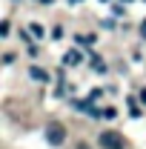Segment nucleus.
Returning <instances> with one entry per match:
<instances>
[{
	"label": "nucleus",
	"mask_w": 146,
	"mask_h": 149,
	"mask_svg": "<svg viewBox=\"0 0 146 149\" xmlns=\"http://www.w3.org/2000/svg\"><path fill=\"white\" fill-rule=\"evenodd\" d=\"M46 141H49L52 146H60V143L66 141V126H63L60 120H49V123H46Z\"/></svg>",
	"instance_id": "f257e3e1"
},
{
	"label": "nucleus",
	"mask_w": 146,
	"mask_h": 149,
	"mask_svg": "<svg viewBox=\"0 0 146 149\" xmlns=\"http://www.w3.org/2000/svg\"><path fill=\"white\" fill-rule=\"evenodd\" d=\"M100 146L103 149H123V138L117 132H103L100 135Z\"/></svg>",
	"instance_id": "f03ea898"
},
{
	"label": "nucleus",
	"mask_w": 146,
	"mask_h": 149,
	"mask_svg": "<svg viewBox=\"0 0 146 149\" xmlns=\"http://www.w3.org/2000/svg\"><path fill=\"white\" fill-rule=\"evenodd\" d=\"M77 63H80V52L77 49H72V52L63 55V66H77Z\"/></svg>",
	"instance_id": "7ed1b4c3"
},
{
	"label": "nucleus",
	"mask_w": 146,
	"mask_h": 149,
	"mask_svg": "<svg viewBox=\"0 0 146 149\" xmlns=\"http://www.w3.org/2000/svg\"><path fill=\"white\" fill-rule=\"evenodd\" d=\"M29 74H32L35 80H49V72H46V69H40V66H32Z\"/></svg>",
	"instance_id": "20e7f679"
},
{
	"label": "nucleus",
	"mask_w": 146,
	"mask_h": 149,
	"mask_svg": "<svg viewBox=\"0 0 146 149\" xmlns=\"http://www.w3.org/2000/svg\"><path fill=\"white\" fill-rule=\"evenodd\" d=\"M29 32H32L35 37H43V26H40V23H32V26H29Z\"/></svg>",
	"instance_id": "39448f33"
},
{
	"label": "nucleus",
	"mask_w": 146,
	"mask_h": 149,
	"mask_svg": "<svg viewBox=\"0 0 146 149\" xmlns=\"http://www.w3.org/2000/svg\"><path fill=\"white\" fill-rule=\"evenodd\" d=\"M103 118H106V120H115V118H117V109H115V106L103 109Z\"/></svg>",
	"instance_id": "423d86ee"
},
{
	"label": "nucleus",
	"mask_w": 146,
	"mask_h": 149,
	"mask_svg": "<svg viewBox=\"0 0 146 149\" xmlns=\"http://www.w3.org/2000/svg\"><path fill=\"white\" fill-rule=\"evenodd\" d=\"M129 109H132V118H140V109H138V103H135V97H129Z\"/></svg>",
	"instance_id": "0eeeda50"
},
{
	"label": "nucleus",
	"mask_w": 146,
	"mask_h": 149,
	"mask_svg": "<svg viewBox=\"0 0 146 149\" xmlns=\"http://www.w3.org/2000/svg\"><path fill=\"white\" fill-rule=\"evenodd\" d=\"M140 35L146 37V20H143V23H140Z\"/></svg>",
	"instance_id": "6e6552de"
},
{
	"label": "nucleus",
	"mask_w": 146,
	"mask_h": 149,
	"mask_svg": "<svg viewBox=\"0 0 146 149\" xmlns=\"http://www.w3.org/2000/svg\"><path fill=\"white\" fill-rule=\"evenodd\" d=\"M140 100H143V103H146V89H140Z\"/></svg>",
	"instance_id": "1a4fd4ad"
},
{
	"label": "nucleus",
	"mask_w": 146,
	"mask_h": 149,
	"mask_svg": "<svg viewBox=\"0 0 146 149\" xmlns=\"http://www.w3.org/2000/svg\"><path fill=\"white\" fill-rule=\"evenodd\" d=\"M77 149H89V146H86V143H83V141H80V143H77Z\"/></svg>",
	"instance_id": "9d476101"
},
{
	"label": "nucleus",
	"mask_w": 146,
	"mask_h": 149,
	"mask_svg": "<svg viewBox=\"0 0 146 149\" xmlns=\"http://www.w3.org/2000/svg\"><path fill=\"white\" fill-rule=\"evenodd\" d=\"M40 3H43V6H49V3H55V0H40Z\"/></svg>",
	"instance_id": "9b49d317"
},
{
	"label": "nucleus",
	"mask_w": 146,
	"mask_h": 149,
	"mask_svg": "<svg viewBox=\"0 0 146 149\" xmlns=\"http://www.w3.org/2000/svg\"><path fill=\"white\" fill-rule=\"evenodd\" d=\"M126 3H132V0H126Z\"/></svg>",
	"instance_id": "f8f14e48"
}]
</instances>
